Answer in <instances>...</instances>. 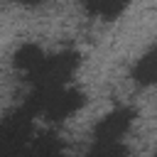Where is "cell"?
Instances as JSON below:
<instances>
[{
    "instance_id": "cell-10",
    "label": "cell",
    "mask_w": 157,
    "mask_h": 157,
    "mask_svg": "<svg viewBox=\"0 0 157 157\" xmlns=\"http://www.w3.org/2000/svg\"><path fill=\"white\" fill-rule=\"evenodd\" d=\"M0 157H27V147L17 150V152H7V155H0Z\"/></svg>"
},
{
    "instance_id": "cell-12",
    "label": "cell",
    "mask_w": 157,
    "mask_h": 157,
    "mask_svg": "<svg viewBox=\"0 0 157 157\" xmlns=\"http://www.w3.org/2000/svg\"><path fill=\"white\" fill-rule=\"evenodd\" d=\"M155 157H157V155H155Z\"/></svg>"
},
{
    "instance_id": "cell-5",
    "label": "cell",
    "mask_w": 157,
    "mask_h": 157,
    "mask_svg": "<svg viewBox=\"0 0 157 157\" xmlns=\"http://www.w3.org/2000/svg\"><path fill=\"white\" fill-rule=\"evenodd\" d=\"M27 157H66L64 145L54 135H42L32 145H27Z\"/></svg>"
},
{
    "instance_id": "cell-9",
    "label": "cell",
    "mask_w": 157,
    "mask_h": 157,
    "mask_svg": "<svg viewBox=\"0 0 157 157\" xmlns=\"http://www.w3.org/2000/svg\"><path fill=\"white\" fill-rule=\"evenodd\" d=\"M128 147L120 140H96L88 157H125Z\"/></svg>"
},
{
    "instance_id": "cell-1",
    "label": "cell",
    "mask_w": 157,
    "mask_h": 157,
    "mask_svg": "<svg viewBox=\"0 0 157 157\" xmlns=\"http://www.w3.org/2000/svg\"><path fill=\"white\" fill-rule=\"evenodd\" d=\"M83 105V93L71 86H37L27 101L29 113H44L52 120H64Z\"/></svg>"
},
{
    "instance_id": "cell-7",
    "label": "cell",
    "mask_w": 157,
    "mask_h": 157,
    "mask_svg": "<svg viewBox=\"0 0 157 157\" xmlns=\"http://www.w3.org/2000/svg\"><path fill=\"white\" fill-rule=\"evenodd\" d=\"M42 59H44V52L37 44H22L15 52V66L22 69V71H27V74H32L42 64Z\"/></svg>"
},
{
    "instance_id": "cell-6",
    "label": "cell",
    "mask_w": 157,
    "mask_h": 157,
    "mask_svg": "<svg viewBox=\"0 0 157 157\" xmlns=\"http://www.w3.org/2000/svg\"><path fill=\"white\" fill-rule=\"evenodd\" d=\"M132 78L137 83H157V44L135 64Z\"/></svg>"
},
{
    "instance_id": "cell-4",
    "label": "cell",
    "mask_w": 157,
    "mask_h": 157,
    "mask_svg": "<svg viewBox=\"0 0 157 157\" xmlns=\"http://www.w3.org/2000/svg\"><path fill=\"white\" fill-rule=\"evenodd\" d=\"M132 118H135V113L130 110V108H115V110H110L98 125H96V140H120L123 135H125V130L130 128V123H132Z\"/></svg>"
},
{
    "instance_id": "cell-11",
    "label": "cell",
    "mask_w": 157,
    "mask_h": 157,
    "mask_svg": "<svg viewBox=\"0 0 157 157\" xmlns=\"http://www.w3.org/2000/svg\"><path fill=\"white\" fill-rule=\"evenodd\" d=\"M22 2H44V0H22Z\"/></svg>"
},
{
    "instance_id": "cell-3",
    "label": "cell",
    "mask_w": 157,
    "mask_h": 157,
    "mask_svg": "<svg viewBox=\"0 0 157 157\" xmlns=\"http://www.w3.org/2000/svg\"><path fill=\"white\" fill-rule=\"evenodd\" d=\"M32 113L27 108L7 115L0 123V155L7 152H17L22 147H27V137L32 132Z\"/></svg>"
},
{
    "instance_id": "cell-2",
    "label": "cell",
    "mask_w": 157,
    "mask_h": 157,
    "mask_svg": "<svg viewBox=\"0 0 157 157\" xmlns=\"http://www.w3.org/2000/svg\"><path fill=\"white\" fill-rule=\"evenodd\" d=\"M78 66V54L74 52H59L42 59V64L29 74V78L37 86H64V81L76 71Z\"/></svg>"
},
{
    "instance_id": "cell-8",
    "label": "cell",
    "mask_w": 157,
    "mask_h": 157,
    "mask_svg": "<svg viewBox=\"0 0 157 157\" xmlns=\"http://www.w3.org/2000/svg\"><path fill=\"white\" fill-rule=\"evenodd\" d=\"M86 10L96 17H105V20H113L123 12V7L128 5V0H83Z\"/></svg>"
}]
</instances>
